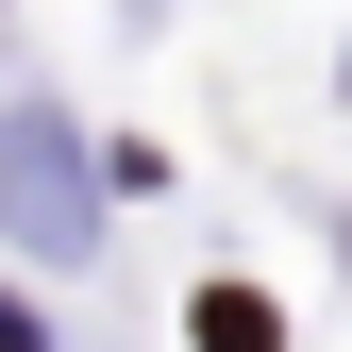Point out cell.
Segmentation results:
<instances>
[{"instance_id": "6da1fadb", "label": "cell", "mask_w": 352, "mask_h": 352, "mask_svg": "<svg viewBox=\"0 0 352 352\" xmlns=\"http://www.w3.org/2000/svg\"><path fill=\"white\" fill-rule=\"evenodd\" d=\"M0 201H17V235H34V252H67V235H84V185H67V135H51V118H17Z\"/></svg>"}, {"instance_id": "7a4b0ae2", "label": "cell", "mask_w": 352, "mask_h": 352, "mask_svg": "<svg viewBox=\"0 0 352 352\" xmlns=\"http://www.w3.org/2000/svg\"><path fill=\"white\" fill-rule=\"evenodd\" d=\"M185 336H201V352H285V336H269V302H252V285H201V319H185Z\"/></svg>"}]
</instances>
